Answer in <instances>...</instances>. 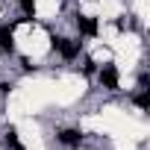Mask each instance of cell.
<instances>
[{"label": "cell", "instance_id": "52a82bcc", "mask_svg": "<svg viewBox=\"0 0 150 150\" xmlns=\"http://www.w3.org/2000/svg\"><path fill=\"white\" fill-rule=\"evenodd\" d=\"M21 9H24V12H27V15H30V12H33V9H35V3H33V0H21Z\"/></svg>", "mask_w": 150, "mask_h": 150}, {"label": "cell", "instance_id": "277c9868", "mask_svg": "<svg viewBox=\"0 0 150 150\" xmlns=\"http://www.w3.org/2000/svg\"><path fill=\"white\" fill-rule=\"evenodd\" d=\"M77 27H80L86 35H94V33H97V21H94V18H80Z\"/></svg>", "mask_w": 150, "mask_h": 150}, {"label": "cell", "instance_id": "8992f818", "mask_svg": "<svg viewBox=\"0 0 150 150\" xmlns=\"http://www.w3.org/2000/svg\"><path fill=\"white\" fill-rule=\"evenodd\" d=\"M6 144H9V147H12V150H24V147H21V141H18V135H15V132H9V135H6Z\"/></svg>", "mask_w": 150, "mask_h": 150}, {"label": "cell", "instance_id": "6da1fadb", "mask_svg": "<svg viewBox=\"0 0 150 150\" xmlns=\"http://www.w3.org/2000/svg\"><path fill=\"white\" fill-rule=\"evenodd\" d=\"M53 47H56V50H59L65 59H74V56L80 53V47L74 44V41H68V38H56V41H53Z\"/></svg>", "mask_w": 150, "mask_h": 150}, {"label": "cell", "instance_id": "7a4b0ae2", "mask_svg": "<svg viewBox=\"0 0 150 150\" xmlns=\"http://www.w3.org/2000/svg\"><path fill=\"white\" fill-rule=\"evenodd\" d=\"M100 83H103V86H106V88H118V71H115V68H109V65H106V68H103V71H100Z\"/></svg>", "mask_w": 150, "mask_h": 150}, {"label": "cell", "instance_id": "ba28073f", "mask_svg": "<svg viewBox=\"0 0 150 150\" xmlns=\"http://www.w3.org/2000/svg\"><path fill=\"white\" fill-rule=\"evenodd\" d=\"M135 103H138V106H141V109H144V106H147V91H141V94H138V97H135Z\"/></svg>", "mask_w": 150, "mask_h": 150}, {"label": "cell", "instance_id": "3957f363", "mask_svg": "<svg viewBox=\"0 0 150 150\" xmlns=\"http://www.w3.org/2000/svg\"><path fill=\"white\" fill-rule=\"evenodd\" d=\"M80 138H83V135H80L77 129H62V132H59V141H62V144H68V147H77V144H80Z\"/></svg>", "mask_w": 150, "mask_h": 150}, {"label": "cell", "instance_id": "5b68a950", "mask_svg": "<svg viewBox=\"0 0 150 150\" xmlns=\"http://www.w3.org/2000/svg\"><path fill=\"white\" fill-rule=\"evenodd\" d=\"M15 44H12V30L9 27H3L0 30V50H12Z\"/></svg>", "mask_w": 150, "mask_h": 150}]
</instances>
